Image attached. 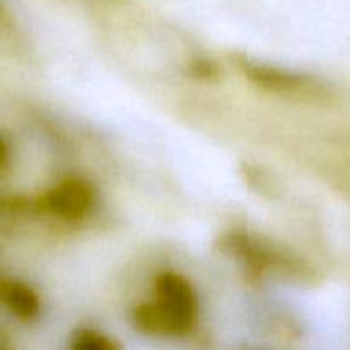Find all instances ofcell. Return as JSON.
Instances as JSON below:
<instances>
[{"label": "cell", "instance_id": "277c9868", "mask_svg": "<svg viewBox=\"0 0 350 350\" xmlns=\"http://www.w3.org/2000/svg\"><path fill=\"white\" fill-rule=\"evenodd\" d=\"M0 296L10 313L23 320H33L40 313V297L26 284L19 280H5L0 287Z\"/></svg>", "mask_w": 350, "mask_h": 350}, {"label": "cell", "instance_id": "5b68a950", "mask_svg": "<svg viewBox=\"0 0 350 350\" xmlns=\"http://www.w3.org/2000/svg\"><path fill=\"white\" fill-rule=\"evenodd\" d=\"M70 350H120V347L99 332L81 330L72 338Z\"/></svg>", "mask_w": 350, "mask_h": 350}, {"label": "cell", "instance_id": "7a4b0ae2", "mask_svg": "<svg viewBox=\"0 0 350 350\" xmlns=\"http://www.w3.org/2000/svg\"><path fill=\"white\" fill-rule=\"evenodd\" d=\"M236 60L243 74L263 89L286 96H297L303 99H318L323 94V85L313 77L294 74V72L272 67V65L258 64L245 57H239Z\"/></svg>", "mask_w": 350, "mask_h": 350}, {"label": "cell", "instance_id": "6da1fadb", "mask_svg": "<svg viewBox=\"0 0 350 350\" xmlns=\"http://www.w3.org/2000/svg\"><path fill=\"white\" fill-rule=\"evenodd\" d=\"M197 313L191 284L180 273L164 272L156 279V303L137 308L133 321L147 334L185 335L193 328Z\"/></svg>", "mask_w": 350, "mask_h": 350}, {"label": "cell", "instance_id": "3957f363", "mask_svg": "<svg viewBox=\"0 0 350 350\" xmlns=\"http://www.w3.org/2000/svg\"><path fill=\"white\" fill-rule=\"evenodd\" d=\"M94 205V191L84 180L70 178L51 188L43 198V207L50 214L67 221L82 219Z\"/></svg>", "mask_w": 350, "mask_h": 350}]
</instances>
